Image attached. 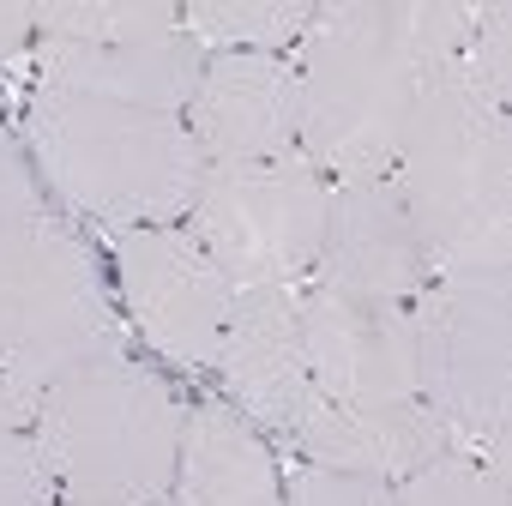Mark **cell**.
<instances>
[{
    "instance_id": "cell-1",
    "label": "cell",
    "mask_w": 512,
    "mask_h": 506,
    "mask_svg": "<svg viewBox=\"0 0 512 506\" xmlns=\"http://www.w3.org/2000/svg\"><path fill=\"white\" fill-rule=\"evenodd\" d=\"M19 139L43 193L109 229H169L193 211L199 145L181 115L127 109L55 85H31Z\"/></svg>"
},
{
    "instance_id": "cell-2",
    "label": "cell",
    "mask_w": 512,
    "mask_h": 506,
    "mask_svg": "<svg viewBox=\"0 0 512 506\" xmlns=\"http://www.w3.org/2000/svg\"><path fill=\"white\" fill-rule=\"evenodd\" d=\"M392 187L434 278L506 272L512 260V133L506 109L434 79L398 145Z\"/></svg>"
},
{
    "instance_id": "cell-3",
    "label": "cell",
    "mask_w": 512,
    "mask_h": 506,
    "mask_svg": "<svg viewBox=\"0 0 512 506\" xmlns=\"http://www.w3.org/2000/svg\"><path fill=\"white\" fill-rule=\"evenodd\" d=\"M302 85V157L332 181L392 175L398 145L428 91L410 61L392 0H332L314 7L296 43Z\"/></svg>"
},
{
    "instance_id": "cell-4",
    "label": "cell",
    "mask_w": 512,
    "mask_h": 506,
    "mask_svg": "<svg viewBox=\"0 0 512 506\" xmlns=\"http://www.w3.org/2000/svg\"><path fill=\"white\" fill-rule=\"evenodd\" d=\"M181 416L187 410L175 404V386L115 350L49 386L31 446L67 500L163 506L175 488Z\"/></svg>"
},
{
    "instance_id": "cell-5",
    "label": "cell",
    "mask_w": 512,
    "mask_h": 506,
    "mask_svg": "<svg viewBox=\"0 0 512 506\" xmlns=\"http://www.w3.org/2000/svg\"><path fill=\"white\" fill-rule=\"evenodd\" d=\"M121 350V308L97 247L55 211L0 229V356L43 392Z\"/></svg>"
},
{
    "instance_id": "cell-6",
    "label": "cell",
    "mask_w": 512,
    "mask_h": 506,
    "mask_svg": "<svg viewBox=\"0 0 512 506\" xmlns=\"http://www.w3.org/2000/svg\"><path fill=\"white\" fill-rule=\"evenodd\" d=\"M416 320V404L458 452L506 464L512 416V284L506 272L428 278Z\"/></svg>"
},
{
    "instance_id": "cell-7",
    "label": "cell",
    "mask_w": 512,
    "mask_h": 506,
    "mask_svg": "<svg viewBox=\"0 0 512 506\" xmlns=\"http://www.w3.org/2000/svg\"><path fill=\"white\" fill-rule=\"evenodd\" d=\"M332 181L296 151L272 163H205L187 235L235 290H302L320 260Z\"/></svg>"
},
{
    "instance_id": "cell-8",
    "label": "cell",
    "mask_w": 512,
    "mask_h": 506,
    "mask_svg": "<svg viewBox=\"0 0 512 506\" xmlns=\"http://www.w3.org/2000/svg\"><path fill=\"white\" fill-rule=\"evenodd\" d=\"M121 314L181 374H205L223 344V320L235 308V284L187 229H115L109 241Z\"/></svg>"
},
{
    "instance_id": "cell-9",
    "label": "cell",
    "mask_w": 512,
    "mask_h": 506,
    "mask_svg": "<svg viewBox=\"0 0 512 506\" xmlns=\"http://www.w3.org/2000/svg\"><path fill=\"white\" fill-rule=\"evenodd\" d=\"M205 163H272L302 151V85L290 55L211 49L181 109Z\"/></svg>"
},
{
    "instance_id": "cell-10",
    "label": "cell",
    "mask_w": 512,
    "mask_h": 506,
    "mask_svg": "<svg viewBox=\"0 0 512 506\" xmlns=\"http://www.w3.org/2000/svg\"><path fill=\"white\" fill-rule=\"evenodd\" d=\"M428 253L410 229V211L392 187V175H356L332 181L326 205V235L314 284L350 302H380V308H410L428 290Z\"/></svg>"
},
{
    "instance_id": "cell-11",
    "label": "cell",
    "mask_w": 512,
    "mask_h": 506,
    "mask_svg": "<svg viewBox=\"0 0 512 506\" xmlns=\"http://www.w3.org/2000/svg\"><path fill=\"white\" fill-rule=\"evenodd\" d=\"M302 362L320 398L332 404H398L416 398V320L410 308L350 302L320 284L296 302Z\"/></svg>"
},
{
    "instance_id": "cell-12",
    "label": "cell",
    "mask_w": 512,
    "mask_h": 506,
    "mask_svg": "<svg viewBox=\"0 0 512 506\" xmlns=\"http://www.w3.org/2000/svg\"><path fill=\"white\" fill-rule=\"evenodd\" d=\"M302 290H235V308L223 320V344L211 374L223 380L229 404L253 422L296 440L302 416L314 410V380L302 362Z\"/></svg>"
},
{
    "instance_id": "cell-13",
    "label": "cell",
    "mask_w": 512,
    "mask_h": 506,
    "mask_svg": "<svg viewBox=\"0 0 512 506\" xmlns=\"http://www.w3.org/2000/svg\"><path fill=\"white\" fill-rule=\"evenodd\" d=\"M205 49L187 31L145 37V43H37V85L181 115L199 85Z\"/></svg>"
},
{
    "instance_id": "cell-14",
    "label": "cell",
    "mask_w": 512,
    "mask_h": 506,
    "mask_svg": "<svg viewBox=\"0 0 512 506\" xmlns=\"http://www.w3.org/2000/svg\"><path fill=\"white\" fill-rule=\"evenodd\" d=\"M290 446L308 464L374 476V482H404L410 470H422L440 452H452L446 428L416 398H398V404H332V398H314V410L302 416Z\"/></svg>"
},
{
    "instance_id": "cell-15",
    "label": "cell",
    "mask_w": 512,
    "mask_h": 506,
    "mask_svg": "<svg viewBox=\"0 0 512 506\" xmlns=\"http://www.w3.org/2000/svg\"><path fill=\"white\" fill-rule=\"evenodd\" d=\"M163 506H284V476L266 434L235 404L199 398L181 416V458Z\"/></svg>"
},
{
    "instance_id": "cell-16",
    "label": "cell",
    "mask_w": 512,
    "mask_h": 506,
    "mask_svg": "<svg viewBox=\"0 0 512 506\" xmlns=\"http://www.w3.org/2000/svg\"><path fill=\"white\" fill-rule=\"evenodd\" d=\"M314 7L308 0H193L181 7V31L211 55V49H253V55H278L302 43Z\"/></svg>"
},
{
    "instance_id": "cell-17",
    "label": "cell",
    "mask_w": 512,
    "mask_h": 506,
    "mask_svg": "<svg viewBox=\"0 0 512 506\" xmlns=\"http://www.w3.org/2000/svg\"><path fill=\"white\" fill-rule=\"evenodd\" d=\"M181 31L175 0H49L37 7V43H145Z\"/></svg>"
},
{
    "instance_id": "cell-18",
    "label": "cell",
    "mask_w": 512,
    "mask_h": 506,
    "mask_svg": "<svg viewBox=\"0 0 512 506\" xmlns=\"http://www.w3.org/2000/svg\"><path fill=\"white\" fill-rule=\"evenodd\" d=\"M398 506H506V464L476 452H440L434 464L392 482Z\"/></svg>"
},
{
    "instance_id": "cell-19",
    "label": "cell",
    "mask_w": 512,
    "mask_h": 506,
    "mask_svg": "<svg viewBox=\"0 0 512 506\" xmlns=\"http://www.w3.org/2000/svg\"><path fill=\"white\" fill-rule=\"evenodd\" d=\"M446 79H458L482 103L506 109V91H512V13L500 0L494 7H476V31H470V43H464V55L452 61Z\"/></svg>"
},
{
    "instance_id": "cell-20",
    "label": "cell",
    "mask_w": 512,
    "mask_h": 506,
    "mask_svg": "<svg viewBox=\"0 0 512 506\" xmlns=\"http://www.w3.org/2000/svg\"><path fill=\"white\" fill-rule=\"evenodd\" d=\"M284 506H398L392 482L374 476H350V470H326V464H290L284 482Z\"/></svg>"
},
{
    "instance_id": "cell-21",
    "label": "cell",
    "mask_w": 512,
    "mask_h": 506,
    "mask_svg": "<svg viewBox=\"0 0 512 506\" xmlns=\"http://www.w3.org/2000/svg\"><path fill=\"white\" fill-rule=\"evenodd\" d=\"M49 211V193L31 169V151L19 139V127L7 121V109H0V229H13L25 217H43Z\"/></svg>"
},
{
    "instance_id": "cell-22",
    "label": "cell",
    "mask_w": 512,
    "mask_h": 506,
    "mask_svg": "<svg viewBox=\"0 0 512 506\" xmlns=\"http://www.w3.org/2000/svg\"><path fill=\"white\" fill-rule=\"evenodd\" d=\"M0 506H55V482L31 434H0Z\"/></svg>"
},
{
    "instance_id": "cell-23",
    "label": "cell",
    "mask_w": 512,
    "mask_h": 506,
    "mask_svg": "<svg viewBox=\"0 0 512 506\" xmlns=\"http://www.w3.org/2000/svg\"><path fill=\"white\" fill-rule=\"evenodd\" d=\"M43 398H49V392H43L37 380H25L7 356H0V434H31Z\"/></svg>"
},
{
    "instance_id": "cell-24",
    "label": "cell",
    "mask_w": 512,
    "mask_h": 506,
    "mask_svg": "<svg viewBox=\"0 0 512 506\" xmlns=\"http://www.w3.org/2000/svg\"><path fill=\"white\" fill-rule=\"evenodd\" d=\"M31 49H37V7L0 0V67H19Z\"/></svg>"
},
{
    "instance_id": "cell-25",
    "label": "cell",
    "mask_w": 512,
    "mask_h": 506,
    "mask_svg": "<svg viewBox=\"0 0 512 506\" xmlns=\"http://www.w3.org/2000/svg\"><path fill=\"white\" fill-rule=\"evenodd\" d=\"M67 506H109V500H67Z\"/></svg>"
}]
</instances>
